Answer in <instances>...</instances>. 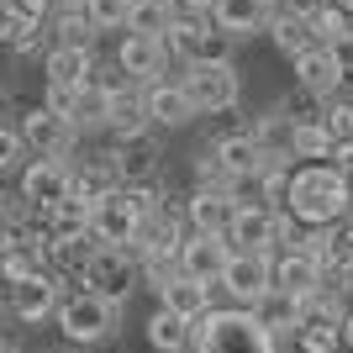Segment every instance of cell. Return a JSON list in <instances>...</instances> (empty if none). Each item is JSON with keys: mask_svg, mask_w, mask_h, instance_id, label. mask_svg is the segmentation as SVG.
<instances>
[{"mask_svg": "<svg viewBox=\"0 0 353 353\" xmlns=\"http://www.w3.org/2000/svg\"><path fill=\"white\" fill-rule=\"evenodd\" d=\"M285 211L301 227H338L353 211V179L338 174L332 163H301L290 169V190H285Z\"/></svg>", "mask_w": 353, "mask_h": 353, "instance_id": "6da1fadb", "label": "cell"}, {"mask_svg": "<svg viewBox=\"0 0 353 353\" xmlns=\"http://www.w3.org/2000/svg\"><path fill=\"white\" fill-rule=\"evenodd\" d=\"M190 353H280V343L248 306H211L195 322Z\"/></svg>", "mask_w": 353, "mask_h": 353, "instance_id": "7a4b0ae2", "label": "cell"}, {"mask_svg": "<svg viewBox=\"0 0 353 353\" xmlns=\"http://www.w3.org/2000/svg\"><path fill=\"white\" fill-rule=\"evenodd\" d=\"M63 343L74 348H90V343H105L121 332V301H105L95 290H63L59 311H53Z\"/></svg>", "mask_w": 353, "mask_h": 353, "instance_id": "3957f363", "label": "cell"}, {"mask_svg": "<svg viewBox=\"0 0 353 353\" xmlns=\"http://www.w3.org/2000/svg\"><path fill=\"white\" fill-rule=\"evenodd\" d=\"M185 101L195 105V117H216V111H232L243 101V74L237 63H185V74H174Z\"/></svg>", "mask_w": 353, "mask_h": 353, "instance_id": "277c9868", "label": "cell"}, {"mask_svg": "<svg viewBox=\"0 0 353 353\" xmlns=\"http://www.w3.org/2000/svg\"><path fill=\"white\" fill-rule=\"evenodd\" d=\"M169 59L179 63H232V37L211 27V16H174V27L163 32Z\"/></svg>", "mask_w": 353, "mask_h": 353, "instance_id": "5b68a950", "label": "cell"}, {"mask_svg": "<svg viewBox=\"0 0 353 353\" xmlns=\"http://www.w3.org/2000/svg\"><path fill=\"white\" fill-rule=\"evenodd\" d=\"M216 290L227 295V306H253L274 290V253H232L221 269Z\"/></svg>", "mask_w": 353, "mask_h": 353, "instance_id": "8992f818", "label": "cell"}, {"mask_svg": "<svg viewBox=\"0 0 353 353\" xmlns=\"http://www.w3.org/2000/svg\"><path fill=\"white\" fill-rule=\"evenodd\" d=\"M137 280H143V269H137V259L127 248H95V259L79 274V290H95L105 301H127L137 290Z\"/></svg>", "mask_w": 353, "mask_h": 353, "instance_id": "52a82bcc", "label": "cell"}, {"mask_svg": "<svg viewBox=\"0 0 353 353\" xmlns=\"http://www.w3.org/2000/svg\"><path fill=\"white\" fill-rule=\"evenodd\" d=\"M16 195L27 201V211H53L59 201H69V195H74L69 159H32V163H21V185H16Z\"/></svg>", "mask_w": 353, "mask_h": 353, "instance_id": "ba28073f", "label": "cell"}, {"mask_svg": "<svg viewBox=\"0 0 353 353\" xmlns=\"http://www.w3.org/2000/svg\"><path fill=\"white\" fill-rule=\"evenodd\" d=\"M16 132H21L27 153H37V159H74V148H79V132L63 117H53L48 105H27Z\"/></svg>", "mask_w": 353, "mask_h": 353, "instance_id": "9c48e42d", "label": "cell"}, {"mask_svg": "<svg viewBox=\"0 0 353 353\" xmlns=\"http://www.w3.org/2000/svg\"><path fill=\"white\" fill-rule=\"evenodd\" d=\"M6 301H11V316L16 322H53V311H59L63 301V280L53 274V269H37V274H27V280H11L6 285Z\"/></svg>", "mask_w": 353, "mask_h": 353, "instance_id": "30bf717a", "label": "cell"}, {"mask_svg": "<svg viewBox=\"0 0 353 353\" xmlns=\"http://www.w3.org/2000/svg\"><path fill=\"white\" fill-rule=\"evenodd\" d=\"M117 69L127 74V79H137V85H159V79H169V43L163 37H143V32H121L117 43Z\"/></svg>", "mask_w": 353, "mask_h": 353, "instance_id": "8fae6325", "label": "cell"}, {"mask_svg": "<svg viewBox=\"0 0 353 353\" xmlns=\"http://www.w3.org/2000/svg\"><path fill=\"white\" fill-rule=\"evenodd\" d=\"M227 259H232L227 237L190 232V227H185V237H179V253H174L179 274H190V280H201V285H216V280H221V269H227Z\"/></svg>", "mask_w": 353, "mask_h": 353, "instance_id": "7c38bea8", "label": "cell"}, {"mask_svg": "<svg viewBox=\"0 0 353 353\" xmlns=\"http://www.w3.org/2000/svg\"><path fill=\"white\" fill-rule=\"evenodd\" d=\"M159 159H163V148L153 137V127L111 143V163H117L121 185H159Z\"/></svg>", "mask_w": 353, "mask_h": 353, "instance_id": "4fadbf2b", "label": "cell"}, {"mask_svg": "<svg viewBox=\"0 0 353 353\" xmlns=\"http://www.w3.org/2000/svg\"><path fill=\"white\" fill-rule=\"evenodd\" d=\"M90 237L101 243V248H132L137 237V211L127 206V195H101V201H90Z\"/></svg>", "mask_w": 353, "mask_h": 353, "instance_id": "5bb4252c", "label": "cell"}, {"mask_svg": "<svg viewBox=\"0 0 353 353\" xmlns=\"http://www.w3.org/2000/svg\"><path fill=\"white\" fill-rule=\"evenodd\" d=\"M237 206H243V201H237V190H211V185H195L190 201H185V227H190V232L227 237Z\"/></svg>", "mask_w": 353, "mask_h": 353, "instance_id": "9a60e30c", "label": "cell"}, {"mask_svg": "<svg viewBox=\"0 0 353 353\" xmlns=\"http://www.w3.org/2000/svg\"><path fill=\"white\" fill-rule=\"evenodd\" d=\"M290 69H295V85H301V90H311V95H316L322 105L332 101V95H343V90H348L343 59L332 53V48H306V53H301V59H295Z\"/></svg>", "mask_w": 353, "mask_h": 353, "instance_id": "2e32d148", "label": "cell"}, {"mask_svg": "<svg viewBox=\"0 0 353 353\" xmlns=\"http://www.w3.org/2000/svg\"><path fill=\"white\" fill-rule=\"evenodd\" d=\"M227 248L232 253H274L280 248V243H274V211L243 201L237 216H232V227H227Z\"/></svg>", "mask_w": 353, "mask_h": 353, "instance_id": "e0dca14e", "label": "cell"}, {"mask_svg": "<svg viewBox=\"0 0 353 353\" xmlns=\"http://www.w3.org/2000/svg\"><path fill=\"white\" fill-rule=\"evenodd\" d=\"M269 21H274V0H216L211 6V27L227 32L232 43H243L253 32H269Z\"/></svg>", "mask_w": 353, "mask_h": 353, "instance_id": "ac0fdd59", "label": "cell"}, {"mask_svg": "<svg viewBox=\"0 0 353 353\" xmlns=\"http://www.w3.org/2000/svg\"><path fill=\"white\" fill-rule=\"evenodd\" d=\"M143 101H148V121L163 127V132H174V127H190V121H195V105L185 101V90H179L174 74L159 79V85H143Z\"/></svg>", "mask_w": 353, "mask_h": 353, "instance_id": "d6986e66", "label": "cell"}, {"mask_svg": "<svg viewBox=\"0 0 353 353\" xmlns=\"http://www.w3.org/2000/svg\"><path fill=\"white\" fill-rule=\"evenodd\" d=\"M274 290L295 295V301H311L322 290V259H311V253H274Z\"/></svg>", "mask_w": 353, "mask_h": 353, "instance_id": "ffe728a7", "label": "cell"}, {"mask_svg": "<svg viewBox=\"0 0 353 353\" xmlns=\"http://www.w3.org/2000/svg\"><path fill=\"white\" fill-rule=\"evenodd\" d=\"M216 285H201V280H190V274H174V280H163L159 285V306L163 311H174V316H185V322H201L216 301Z\"/></svg>", "mask_w": 353, "mask_h": 353, "instance_id": "44dd1931", "label": "cell"}, {"mask_svg": "<svg viewBox=\"0 0 353 353\" xmlns=\"http://www.w3.org/2000/svg\"><path fill=\"white\" fill-rule=\"evenodd\" d=\"M90 74H95V48H48L43 53V85L79 90L90 85Z\"/></svg>", "mask_w": 353, "mask_h": 353, "instance_id": "7402d4cb", "label": "cell"}, {"mask_svg": "<svg viewBox=\"0 0 353 353\" xmlns=\"http://www.w3.org/2000/svg\"><path fill=\"white\" fill-rule=\"evenodd\" d=\"M69 169H74V195H79V201H101V195L121 190V174H117V163H111V153L69 159Z\"/></svg>", "mask_w": 353, "mask_h": 353, "instance_id": "603a6c76", "label": "cell"}, {"mask_svg": "<svg viewBox=\"0 0 353 353\" xmlns=\"http://www.w3.org/2000/svg\"><path fill=\"white\" fill-rule=\"evenodd\" d=\"M153 121H148V101H143V85L121 90V95H111V117H105V132H111V143L117 137H132V132H148Z\"/></svg>", "mask_w": 353, "mask_h": 353, "instance_id": "cb8c5ba5", "label": "cell"}, {"mask_svg": "<svg viewBox=\"0 0 353 353\" xmlns=\"http://www.w3.org/2000/svg\"><path fill=\"white\" fill-rule=\"evenodd\" d=\"M248 311L269 327V338H274V343L295 338V327H301V301H295V295H280V290H269L264 301H253Z\"/></svg>", "mask_w": 353, "mask_h": 353, "instance_id": "d4e9b609", "label": "cell"}, {"mask_svg": "<svg viewBox=\"0 0 353 353\" xmlns=\"http://www.w3.org/2000/svg\"><path fill=\"white\" fill-rule=\"evenodd\" d=\"M48 227V243H69V237H90V201H79V195H69V201H59L53 211H37Z\"/></svg>", "mask_w": 353, "mask_h": 353, "instance_id": "484cf974", "label": "cell"}, {"mask_svg": "<svg viewBox=\"0 0 353 353\" xmlns=\"http://www.w3.org/2000/svg\"><path fill=\"white\" fill-rule=\"evenodd\" d=\"M190 338H195V322L174 316V311H153L148 316V348L153 353H190Z\"/></svg>", "mask_w": 353, "mask_h": 353, "instance_id": "4316f807", "label": "cell"}, {"mask_svg": "<svg viewBox=\"0 0 353 353\" xmlns=\"http://www.w3.org/2000/svg\"><path fill=\"white\" fill-rule=\"evenodd\" d=\"M105 117H111V95L95 85H79L74 90V111H69V127L79 137L85 132H105Z\"/></svg>", "mask_w": 353, "mask_h": 353, "instance_id": "83f0119b", "label": "cell"}, {"mask_svg": "<svg viewBox=\"0 0 353 353\" xmlns=\"http://www.w3.org/2000/svg\"><path fill=\"white\" fill-rule=\"evenodd\" d=\"M179 6L174 0H132L127 6V27L121 32H143V37H163V32L174 27Z\"/></svg>", "mask_w": 353, "mask_h": 353, "instance_id": "f1b7e54d", "label": "cell"}, {"mask_svg": "<svg viewBox=\"0 0 353 353\" xmlns=\"http://www.w3.org/2000/svg\"><path fill=\"white\" fill-rule=\"evenodd\" d=\"M101 32L90 27L85 11H53L48 16V48H95Z\"/></svg>", "mask_w": 353, "mask_h": 353, "instance_id": "f546056e", "label": "cell"}, {"mask_svg": "<svg viewBox=\"0 0 353 353\" xmlns=\"http://www.w3.org/2000/svg\"><path fill=\"white\" fill-rule=\"evenodd\" d=\"M332 143H338V137L327 132V121H295V127H290V159L327 163V159H332Z\"/></svg>", "mask_w": 353, "mask_h": 353, "instance_id": "4dcf8cb0", "label": "cell"}, {"mask_svg": "<svg viewBox=\"0 0 353 353\" xmlns=\"http://www.w3.org/2000/svg\"><path fill=\"white\" fill-rule=\"evenodd\" d=\"M311 37H316V48H332V53H343V48L353 43V16L338 11V6H322V11L311 16Z\"/></svg>", "mask_w": 353, "mask_h": 353, "instance_id": "1f68e13d", "label": "cell"}, {"mask_svg": "<svg viewBox=\"0 0 353 353\" xmlns=\"http://www.w3.org/2000/svg\"><path fill=\"white\" fill-rule=\"evenodd\" d=\"M322 269L348 274V280H353V216L338 221V227H327V237H322Z\"/></svg>", "mask_w": 353, "mask_h": 353, "instance_id": "d6a6232c", "label": "cell"}, {"mask_svg": "<svg viewBox=\"0 0 353 353\" xmlns=\"http://www.w3.org/2000/svg\"><path fill=\"white\" fill-rule=\"evenodd\" d=\"M269 37H274V48H280L285 59H301L306 48H316V37H311V21H295V16H274L269 21Z\"/></svg>", "mask_w": 353, "mask_h": 353, "instance_id": "836d02e7", "label": "cell"}, {"mask_svg": "<svg viewBox=\"0 0 353 353\" xmlns=\"http://www.w3.org/2000/svg\"><path fill=\"white\" fill-rule=\"evenodd\" d=\"M127 6L132 0H85V16L95 32H121L127 27Z\"/></svg>", "mask_w": 353, "mask_h": 353, "instance_id": "e575fe53", "label": "cell"}, {"mask_svg": "<svg viewBox=\"0 0 353 353\" xmlns=\"http://www.w3.org/2000/svg\"><path fill=\"white\" fill-rule=\"evenodd\" d=\"M280 111L290 117V127H295V121H322V101H316L311 90H301V85H295L290 95L280 101Z\"/></svg>", "mask_w": 353, "mask_h": 353, "instance_id": "d590c367", "label": "cell"}, {"mask_svg": "<svg viewBox=\"0 0 353 353\" xmlns=\"http://www.w3.org/2000/svg\"><path fill=\"white\" fill-rule=\"evenodd\" d=\"M21 159H27V143H21V132L0 121V174H16V169H21Z\"/></svg>", "mask_w": 353, "mask_h": 353, "instance_id": "8d00e7d4", "label": "cell"}, {"mask_svg": "<svg viewBox=\"0 0 353 353\" xmlns=\"http://www.w3.org/2000/svg\"><path fill=\"white\" fill-rule=\"evenodd\" d=\"M90 85H95V90H105V95H121V90H132L137 79H127V74H121L117 63H105V69L95 63V74H90Z\"/></svg>", "mask_w": 353, "mask_h": 353, "instance_id": "74e56055", "label": "cell"}, {"mask_svg": "<svg viewBox=\"0 0 353 353\" xmlns=\"http://www.w3.org/2000/svg\"><path fill=\"white\" fill-rule=\"evenodd\" d=\"M43 105L53 111V117L69 121V111H74V90H63V85H43Z\"/></svg>", "mask_w": 353, "mask_h": 353, "instance_id": "f35d334b", "label": "cell"}, {"mask_svg": "<svg viewBox=\"0 0 353 353\" xmlns=\"http://www.w3.org/2000/svg\"><path fill=\"white\" fill-rule=\"evenodd\" d=\"M327 0H274V16H295V21H311Z\"/></svg>", "mask_w": 353, "mask_h": 353, "instance_id": "ab89813d", "label": "cell"}, {"mask_svg": "<svg viewBox=\"0 0 353 353\" xmlns=\"http://www.w3.org/2000/svg\"><path fill=\"white\" fill-rule=\"evenodd\" d=\"M327 163H332L338 174H348V179H353V143H332V159H327Z\"/></svg>", "mask_w": 353, "mask_h": 353, "instance_id": "60d3db41", "label": "cell"}, {"mask_svg": "<svg viewBox=\"0 0 353 353\" xmlns=\"http://www.w3.org/2000/svg\"><path fill=\"white\" fill-rule=\"evenodd\" d=\"M338 353H353V311H343L338 322Z\"/></svg>", "mask_w": 353, "mask_h": 353, "instance_id": "b9f144b4", "label": "cell"}, {"mask_svg": "<svg viewBox=\"0 0 353 353\" xmlns=\"http://www.w3.org/2000/svg\"><path fill=\"white\" fill-rule=\"evenodd\" d=\"M179 11L185 16H211V6H216V0H174Z\"/></svg>", "mask_w": 353, "mask_h": 353, "instance_id": "7bdbcfd3", "label": "cell"}, {"mask_svg": "<svg viewBox=\"0 0 353 353\" xmlns=\"http://www.w3.org/2000/svg\"><path fill=\"white\" fill-rule=\"evenodd\" d=\"M338 59H343V74H348V85H353V43H348V48H343Z\"/></svg>", "mask_w": 353, "mask_h": 353, "instance_id": "ee69618b", "label": "cell"}, {"mask_svg": "<svg viewBox=\"0 0 353 353\" xmlns=\"http://www.w3.org/2000/svg\"><path fill=\"white\" fill-rule=\"evenodd\" d=\"M327 6H338V11H348V16H353V0H327Z\"/></svg>", "mask_w": 353, "mask_h": 353, "instance_id": "f6af8a7d", "label": "cell"}, {"mask_svg": "<svg viewBox=\"0 0 353 353\" xmlns=\"http://www.w3.org/2000/svg\"><path fill=\"white\" fill-rule=\"evenodd\" d=\"M6 111H11V95H6V90H0V117H6Z\"/></svg>", "mask_w": 353, "mask_h": 353, "instance_id": "bcb514c9", "label": "cell"}, {"mask_svg": "<svg viewBox=\"0 0 353 353\" xmlns=\"http://www.w3.org/2000/svg\"><path fill=\"white\" fill-rule=\"evenodd\" d=\"M0 353H27V348H11V343H0Z\"/></svg>", "mask_w": 353, "mask_h": 353, "instance_id": "7dc6e473", "label": "cell"}, {"mask_svg": "<svg viewBox=\"0 0 353 353\" xmlns=\"http://www.w3.org/2000/svg\"><path fill=\"white\" fill-rule=\"evenodd\" d=\"M348 311H353V285H348Z\"/></svg>", "mask_w": 353, "mask_h": 353, "instance_id": "c3c4849f", "label": "cell"}, {"mask_svg": "<svg viewBox=\"0 0 353 353\" xmlns=\"http://www.w3.org/2000/svg\"><path fill=\"white\" fill-rule=\"evenodd\" d=\"M0 332H6V311H0Z\"/></svg>", "mask_w": 353, "mask_h": 353, "instance_id": "681fc988", "label": "cell"}, {"mask_svg": "<svg viewBox=\"0 0 353 353\" xmlns=\"http://www.w3.org/2000/svg\"><path fill=\"white\" fill-rule=\"evenodd\" d=\"M0 290H6V280H0Z\"/></svg>", "mask_w": 353, "mask_h": 353, "instance_id": "f907efd6", "label": "cell"}]
</instances>
